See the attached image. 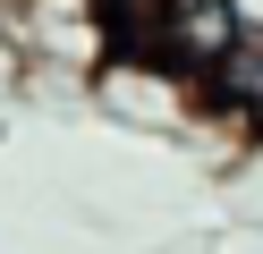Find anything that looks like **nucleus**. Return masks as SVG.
I'll use <instances>...</instances> for the list:
<instances>
[{
  "label": "nucleus",
  "mask_w": 263,
  "mask_h": 254,
  "mask_svg": "<svg viewBox=\"0 0 263 254\" xmlns=\"http://www.w3.org/2000/svg\"><path fill=\"white\" fill-rule=\"evenodd\" d=\"M204 102H212V110H229V119H238V127L263 144V26H246V43L229 51L221 76L204 85Z\"/></svg>",
  "instance_id": "obj_2"
},
{
  "label": "nucleus",
  "mask_w": 263,
  "mask_h": 254,
  "mask_svg": "<svg viewBox=\"0 0 263 254\" xmlns=\"http://www.w3.org/2000/svg\"><path fill=\"white\" fill-rule=\"evenodd\" d=\"M246 26H255V17H246L238 0H170L161 26H153V43H144V60H161L178 85L204 93V85L221 76V60L246 43Z\"/></svg>",
  "instance_id": "obj_1"
}]
</instances>
